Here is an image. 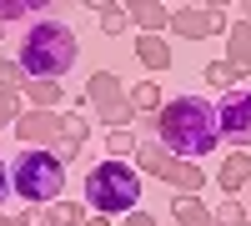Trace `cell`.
<instances>
[{
	"mask_svg": "<svg viewBox=\"0 0 251 226\" xmlns=\"http://www.w3.org/2000/svg\"><path fill=\"white\" fill-rule=\"evenodd\" d=\"M146 126H151V136L171 156H181V161H201V156H211L221 146L216 106L206 96H176V100H166Z\"/></svg>",
	"mask_w": 251,
	"mask_h": 226,
	"instance_id": "cell-1",
	"label": "cell"
},
{
	"mask_svg": "<svg viewBox=\"0 0 251 226\" xmlns=\"http://www.w3.org/2000/svg\"><path fill=\"white\" fill-rule=\"evenodd\" d=\"M75 60H80L75 30L60 25V20H35V25L20 35V71L30 80H60Z\"/></svg>",
	"mask_w": 251,
	"mask_h": 226,
	"instance_id": "cell-2",
	"label": "cell"
},
{
	"mask_svg": "<svg viewBox=\"0 0 251 226\" xmlns=\"http://www.w3.org/2000/svg\"><path fill=\"white\" fill-rule=\"evenodd\" d=\"M86 206L100 216H131L141 206V171L131 161H100L96 171H86Z\"/></svg>",
	"mask_w": 251,
	"mask_h": 226,
	"instance_id": "cell-3",
	"label": "cell"
},
{
	"mask_svg": "<svg viewBox=\"0 0 251 226\" xmlns=\"http://www.w3.org/2000/svg\"><path fill=\"white\" fill-rule=\"evenodd\" d=\"M10 186L20 201L30 206H55L60 191H66V166L50 156V151H20L10 161Z\"/></svg>",
	"mask_w": 251,
	"mask_h": 226,
	"instance_id": "cell-4",
	"label": "cell"
},
{
	"mask_svg": "<svg viewBox=\"0 0 251 226\" xmlns=\"http://www.w3.org/2000/svg\"><path fill=\"white\" fill-rule=\"evenodd\" d=\"M86 111H96L100 121H106L111 131L131 126L136 121V106H131V86L116 75V71H96L86 80Z\"/></svg>",
	"mask_w": 251,
	"mask_h": 226,
	"instance_id": "cell-5",
	"label": "cell"
},
{
	"mask_svg": "<svg viewBox=\"0 0 251 226\" xmlns=\"http://www.w3.org/2000/svg\"><path fill=\"white\" fill-rule=\"evenodd\" d=\"M171 30H176L181 40H206V35L231 30V15H226V5H176Z\"/></svg>",
	"mask_w": 251,
	"mask_h": 226,
	"instance_id": "cell-6",
	"label": "cell"
},
{
	"mask_svg": "<svg viewBox=\"0 0 251 226\" xmlns=\"http://www.w3.org/2000/svg\"><path fill=\"white\" fill-rule=\"evenodd\" d=\"M216 126H221V141H231L236 151L251 146V91L221 96V106H216Z\"/></svg>",
	"mask_w": 251,
	"mask_h": 226,
	"instance_id": "cell-7",
	"label": "cell"
},
{
	"mask_svg": "<svg viewBox=\"0 0 251 226\" xmlns=\"http://www.w3.org/2000/svg\"><path fill=\"white\" fill-rule=\"evenodd\" d=\"M60 121H66L60 111H25L15 121V141L25 151H50V141L60 136Z\"/></svg>",
	"mask_w": 251,
	"mask_h": 226,
	"instance_id": "cell-8",
	"label": "cell"
},
{
	"mask_svg": "<svg viewBox=\"0 0 251 226\" xmlns=\"http://www.w3.org/2000/svg\"><path fill=\"white\" fill-rule=\"evenodd\" d=\"M156 181H166V186H171L176 196H201V186L211 176H206L196 161H181V156H166L161 161V171H156Z\"/></svg>",
	"mask_w": 251,
	"mask_h": 226,
	"instance_id": "cell-9",
	"label": "cell"
},
{
	"mask_svg": "<svg viewBox=\"0 0 251 226\" xmlns=\"http://www.w3.org/2000/svg\"><path fill=\"white\" fill-rule=\"evenodd\" d=\"M131 10V25L141 35H161V30H171V15L176 5H161V0H136V5H126Z\"/></svg>",
	"mask_w": 251,
	"mask_h": 226,
	"instance_id": "cell-10",
	"label": "cell"
},
{
	"mask_svg": "<svg viewBox=\"0 0 251 226\" xmlns=\"http://www.w3.org/2000/svg\"><path fill=\"white\" fill-rule=\"evenodd\" d=\"M226 60L251 75V20H231V30H226Z\"/></svg>",
	"mask_w": 251,
	"mask_h": 226,
	"instance_id": "cell-11",
	"label": "cell"
},
{
	"mask_svg": "<svg viewBox=\"0 0 251 226\" xmlns=\"http://www.w3.org/2000/svg\"><path fill=\"white\" fill-rule=\"evenodd\" d=\"M216 181H221V191H226V196H236L241 186H251V156H246V151H231V156L221 161Z\"/></svg>",
	"mask_w": 251,
	"mask_h": 226,
	"instance_id": "cell-12",
	"label": "cell"
},
{
	"mask_svg": "<svg viewBox=\"0 0 251 226\" xmlns=\"http://www.w3.org/2000/svg\"><path fill=\"white\" fill-rule=\"evenodd\" d=\"M171 221L176 226H216L211 211L201 206V196H171Z\"/></svg>",
	"mask_w": 251,
	"mask_h": 226,
	"instance_id": "cell-13",
	"label": "cell"
},
{
	"mask_svg": "<svg viewBox=\"0 0 251 226\" xmlns=\"http://www.w3.org/2000/svg\"><path fill=\"white\" fill-rule=\"evenodd\" d=\"M136 60L146 71H166L171 66V46H166L161 35H136Z\"/></svg>",
	"mask_w": 251,
	"mask_h": 226,
	"instance_id": "cell-14",
	"label": "cell"
},
{
	"mask_svg": "<svg viewBox=\"0 0 251 226\" xmlns=\"http://www.w3.org/2000/svg\"><path fill=\"white\" fill-rule=\"evenodd\" d=\"M131 106H136V116H146V121H151V116L166 106V96H161V86H156V80H136V86H131Z\"/></svg>",
	"mask_w": 251,
	"mask_h": 226,
	"instance_id": "cell-15",
	"label": "cell"
},
{
	"mask_svg": "<svg viewBox=\"0 0 251 226\" xmlns=\"http://www.w3.org/2000/svg\"><path fill=\"white\" fill-rule=\"evenodd\" d=\"M86 216H91L86 206H75V201H66V196H60L55 206H46V211H40V226H80Z\"/></svg>",
	"mask_w": 251,
	"mask_h": 226,
	"instance_id": "cell-16",
	"label": "cell"
},
{
	"mask_svg": "<svg viewBox=\"0 0 251 226\" xmlns=\"http://www.w3.org/2000/svg\"><path fill=\"white\" fill-rule=\"evenodd\" d=\"M206 86L231 96V91H241V71L231 66V60H211V66H206Z\"/></svg>",
	"mask_w": 251,
	"mask_h": 226,
	"instance_id": "cell-17",
	"label": "cell"
},
{
	"mask_svg": "<svg viewBox=\"0 0 251 226\" xmlns=\"http://www.w3.org/2000/svg\"><path fill=\"white\" fill-rule=\"evenodd\" d=\"M30 111H55L60 106V80H25Z\"/></svg>",
	"mask_w": 251,
	"mask_h": 226,
	"instance_id": "cell-18",
	"label": "cell"
},
{
	"mask_svg": "<svg viewBox=\"0 0 251 226\" xmlns=\"http://www.w3.org/2000/svg\"><path fill=\"white\" fill-rule=\"evenodd\" d=\"M136 146H141V136H136L131 126L106 131V156H111V161H131V156H136Z\"/></svg>",
	"mask_w": 251,
	"mask_h": 226,
	"instance_id": "cell-19",
	"label": "cell"
},
{
	"mask_svg": "<svg viewBox=\"0 0 251 226\" xmlns=\"http://www.w3.org/2000/svg\"><path fill=\"white\" fill-rule=\"evenodd\" d=\"M91 10H96V20H100V30H106V35L131 30V10H126V5H111V0H106V5H91Z\"/></svg>",
	"mask_w": 251,
	"mask_h": 226,
	"instance_id": "cell-20",
	"label": "cell"
},
{
	"mask_svg": "<svg viewBox=\"0 0 251 226\" xmlns=\"http://www.w3.org/2000/svg\"><path fill=\"white\" fill-rule=\"evenodd\" d=\"M211 221H216V226H246L251 216H246V206H241V201H236V196H226V201H221V206L211 211Z\"/></svg>",
	"mask_w": 251,
	"mask_h": 226,
	"instance_id": "cell-21",
	"label": "cell"
},
{
	"mask_svg": "<svg viewBox=\"0 0 251 226\" xmlns=\"http://www.w3.org/2000/svg\"><path fill=\"white\" fill-rule=\"evenodd\" d=\"M25 71H20V60H10V55H0V91H25Z\"/></svg>",
	"mask_w": 251,
	"mask_h": 226,
	"instance_id": "cell-22",
	"label": "cell"
},
{
	"mask_svg": "<svg viewBox=\"0 0 251 226\" xmlns=\"http://www.w3.org/2000/svg\"><path fill=\"white\" fill-rule=\"evenodd\" d=\"M60 136H71L75 146H86V141H91V121L80 116V111H66V121H60Z\"/></svg>",
	"mask_w": 251,
	"mask_h": 226,
	"instance_id": "cell-23",
	"label": "cell"
},
{
	"mask_svg": "<svg viewBox=\"0 0 251 226\" xmlns=\"http://www.w3.org/2000/svg\"><path fill=\"white\" fill-rule=\"evenodd\" d=\"M30 10H50V5H35V0H0V25H10V20L30 15Z\"/></svg>",
	"mask_w": 251,
	"mask_h": 226,
	"instance_id": "cell-24",
	"label": "cell"
},
{
	"mask_svg": "<svg viewBox=\"0 0 251 226\" xmlns=\"http://www.w3.org/2000/svg\"><path fill=\"white\" fill-rule=\"evenodd\" d=\"M20 116H25V111H20V91H0V131L15 126Z\"/></svg>",
	"mask_w": 251,
	"mask_h": 226,
	"instance_id": "cell-25",
	"label": "cell"
},
{
	"mask_svg": "<svg viewBox=\"0 0 251 226\" xmlns=\"http://www.w3.org/2000/svg\"><path fill=\"white\" fill-rule=\"evenodd\" d=\"M80 151H86V146H75V141H71V136H55V141H50V156L60 161V166H71V161H75Z\"/></svg>",
	"mask_w": 251,
	"mask_h": 226,
	"instance_id": "cell-26",
	"label": "cell"
},
{
	"mask_svg": "<svg viewBox=\"0 0 251 226\" xmlns=\"http://www.w3.org/2000/svg\"><path fill=\"white\" fill-rule=\"evenodd\" d=\"M126 226H161L151 211H131V216H126Z\"/></svg>",
	"mask_w": 251,
	"mask_h": 226,
	"instance_id": "cell-27",
	"label": "cell"
},
{
	"mask_svg": "<svg viewBox=\"0 0 251 226\" xmlns=\"http://www.w3.org/2000/svg\"><path fill=\"white\" fill-rule=\"evenodd\" d=\"M15 186H10V166H5V161H0V206H5V196H10Z\"/></svg>",
	"mask_w": 251,
	"mask_h": 226,
	"instance_id": "cell-28",
	"label": "cell"
},
{
	"mask_svg": "<svg viewBox=\"0 0 251 226\" xmlns=\"http://www.w3.org/2000/svg\"><path fill=\"white\" fill-rule=\"evenodd\" d=\"M80 226H111V216H100V211H91V216L80 221Z\"/></svg>",
	"mask_w": 251,
	"mask_h": 226,
	"instance_id": "cell-29",
	"label": "cell"
},
{
	"mask_svg": "<svg viewBox=\"0 0 251 226\" xmlns=\"http://www.w3.org/2000/svg\"><path fill=\"white\" fill-rule=\"evenodd\" d=\"M0 226H10V216H5V211H0Z\"/></svg>",
	"mask_w": 251,
	"mask_h": 226,
	"instance_id": "cell-30",
	"label": "cell"
},
{
	"mask_svg": "<svg viewBox=\"0 0 251 226\" xmlns=\"http://www.w3.org/2000/svg\"><path fill=\"white\" fill-rule=\"evenodd\" d=\"M241 10H246V20H251V5H241Z\"/></svg>",
	"mask_w": 251,
	"mask_h": 226,
	"instance_id": "cell-31",
	"label": "cell"
},
{
	"mask_svg": "<svg viewBox=\"0 0 251 226\" xmlns=\"http://www.w3.org/2000/svg\"><path fill=\"white\" fill-rule=\"evenodd\" d=\"M241 80H251V75H241Z\"/></svg>",
	"mask_w": 251,
	"mask_h": 226,
	"instance_id": "cell-32",
	"label": "cell"
},
{
	"mask_svg": "<svg viewBox=\"0 0 251 226\" xmlns=\"http://www.w3.org/2000/svg\"><path fill=\"white\" fill-rule=\"evenodd\" d=\"M246 226H251V221H246Z\"/></svg>",
	"mask_w": 251,
	"mask_h": 226,
	"instance_id": "cell-33",
	"label": "cell"
}]
</instances>
